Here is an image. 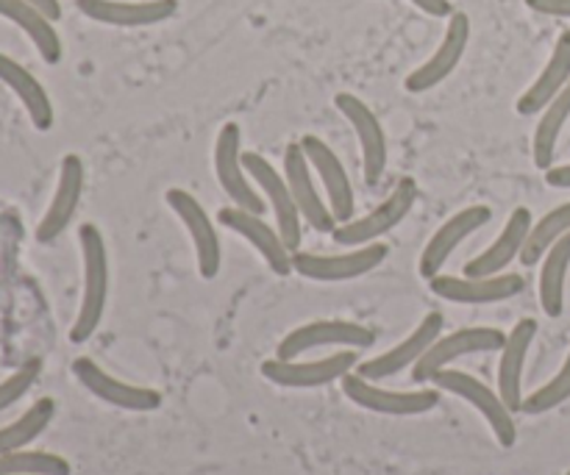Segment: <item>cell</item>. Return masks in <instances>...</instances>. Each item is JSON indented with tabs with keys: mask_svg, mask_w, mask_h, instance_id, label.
Segmentation results:
<instances>
[{
	"mask_svg": "<svg viewBox=\"0 0 570 475\" xmlns=\"http://www.w3.org/2000/svg\"><path fill=\"white\" fill-rule=\"evenodd\" d=\"M78 243H81L83 259V295L81 309L70 328V343L83 345L92 339L106 315V300H109V250L106 239L95 222H83L78 228Z\"/></svg>",
	"mask_w": 570,
	"mask_h": 475,
	"instance_id": "6da1fadb",
	"label": "cell"
},
{
	"mask_svg": "<svg viewBox=\"0 0 570 475\" xmlns=\"http://www.w3.org/2000/svg\"><path fill=\"white\" fill-rule=\"evenodd\" d=\"M432 382L438 384L440 393H451L456 395V398L465 400V404H471L473 409L488 420L490 432L495 434L501 448H512V445L518 443L515 417H512L510 406L501 400L499 389H490L488 384L479 382V378L471 376V373L451 370V367L440 370Z\"/></svg>",
	"mask_w": 570,
	"mask_h": 475,
	"instance_id": "7a4b0ae2",
	"label": "cell"
},
{
	"mask_svg": "<svg viewBox=\"0 0 570 475\" xmlns=\"http://www.w3.org/2000/svg\"><path fill=\"white\" fill-rule=\"evenodd\" d=\"M417 204V184L412 178H401L399 187L371 211V215L360 217V220L337 222L332 231V239L345 248H360V245L376 243L379 237L390 234L406 220L412 206Z\"/></svg>",
	"mask_w": 570,
	"mask_h": 475,
	"instance_id": "3957f363",
	"label": "cell"
},
{
	"mask_svg": "<svg viewBox=\"0 0 570 475\" xmlns=\"http://www.w3.org/2000/svg\"><path fill=\"white\" fill-rule=\"evenodd\" d=\"M345 398L365 412L387 417H417L429 415L440 406V389H412V393H395V389L379 387L376 382H367L360 373H348L340 382Z\"/></svg>",
	"mask_w": 570,
	"mask_h": 475,
	"instance_id": "277c9868",
	"label": "cell"
},
{
	"mask_svg": "<svg viewBox=\"0 0 570 475\" xmlns=\"http://www.w3.org/2000/svg\"><path fill=\"white\" fill-rule=\"evenodd\" d=\"M507 334L501 328H488V326H471V328H460L454 334H445L440 337L421 359L415 362L412 367V382L415 384H426L438 376L440 370L454 365L456 359L462 356H473V354H495V350L504 348Z\"/></svg>",
	"mask_w": 570,
	"mask_h": 475,
	"instance_id": "5b68a950",
	"label": "cell"
},
{
	"mask_svg": "<svg viewBox=\"0 0 570 475\" xmlns=\"http://www.w3.org/2000/svg\"><path fill=\"white\" fill-rule=\"evenodd\" d=\"M376 343V331L362 323L351 320H315L298 326L289 331L287 337L278 343L276 356L278 359H298V356L309 354L317 348H351L365 350Z\"/></svg>",
	"mask_w": 570,
	"mask_h": 475,
	"instance_id": "8992f818",
	"label": "cell"
},
{
	"mask_svg": "<svg viewBox=\"0 0 570 475\" xmlns=\"http://www.w3.org/2000/svg\"><path fill=\"white\" fill-rule=\"evenodd\" d=\"M243 167L248 170V176L259 184L262 195L271 204L273 215H276V228L282 234V239L287 243V248L298 250L304 243V217H301L298 206H295L293 192L287 187V178L265 159V156L254 154V150H243Z\"/></svg>",
	"mask_w": 570,
	"mask_h": 475,
	"instance_id": "52a82bcc",
	"label": "cell"
},
{
	"mask_svg": "<svg viewBox=\"0 0 570 475\" xmlns=\"http://www.w3.org/2000/svg\"><path fill=\"white\" fill-rule=\"evenodd\" d=\"M390 256V248L384 243L360 245L345 254H306V250H295L293 267L309 281H351V278L367 276L376 270L384 259Z\"/></svg>",
	"mask_w": 570,
	"mask_h": 475,
	"instance_id": "ba28073f",
	"label": "cell"
},
{
	"mask_svg": "<svg viewBox=\"0 0 570 475\" xmlns=\"http://www.w3.org/2000/svg\"><path fill=\"white\" fill-rule=\"evenodd\" d=\"M215 176L234 206L254 211V215H265V195L250 187L248 170L243 167V128L237 122H226L217 133Z\"/></svg>",
	"mask_w": 570,
	"mask_h": 475,
	"instance_id": "9c48e42d",
	"label": "cell"
},
{
	"mask_svg": "<svg viewBox=\"0 0 570 475\" xmlns=\"http://www.w3.org/2000/svg\"><path fill=\"white\" fill-rule=\"evenodd\" d=\"M356 350L345 348L340 354L323 356V359L312 362H298V359H267L262 365V376L267 378L276 387L287 389H315L326 387V384L343 382L348 373H354L356 367Z\"/></svg>",
	"mask_w": 570,
	"mask_h": 475,
	"instance_id": "30bf717a",
	"label": "cell"
},
{
	"mask_svg": "<svg viewBox=\"0 0 570 475\" xmlns=\"http://www.w3.org/2000/svg\"><path fill=\"white\" fill-rule=\"evenodd\" d=\"M167 206L176 211L178 220L187 228L189 239L195 245V259H198L200 278L212 281L220 273L223 265V250H220V234H217L215 222L206 215L204 206L198 204L193 192L187 189H167Z\"/></svg>",
	"mask_w": 570,
	"mask_h": 475,
	"instance_id": "8fae6325",
	"label": "cell"
},
{
	"mask_svg": "<svg viewBox=\"0 0 570 475\" xmlns=\"http://www.w3.org/2000/svg\"><path fill=\"white\" fill-rule=\"evenodd\" d=\"M468 42H471V17H468L465 11H454V14L449 17V28H445L440 48L434 50L417 70H412L410 76H406V92L423 95L429 92V89L438 87V83H443L445 78L460 67L462 56H465L468 50Z\"/></svg>",
	"mask_w": 570,
	"mask_h": 475,
	"instance_id": "7c38bea8",
	"label": "cell"
},
{
	"mask_svg": "<svg viewBox=\"0 0 570 475\" xmlns=\"http://www.w3.org/2000/svg\"><path fill=\"white\" fill-rule=\"evenodd\" d=\"M334 103H337V109L343 111V117L354 126V133L360 137L365 184L367 187H376L382 181L384 170H387V133H384L382 122H379V117L373 115V109L365 100L351 92H340Z\"/></svg>",
	"mask_w": 570,
	"mask_h": 475,
	"instance_id": "4fadbf2b",
	"label": "cell"
},
{
	"mask_svg": "<svg viewBox=\"0 0 570 475\" xmlns=\"http://www.w3.org/2000/svg\"><path fill=\"white\" fill-rule=\"evenodd\" d=\"M438 298L451 300V304L468 306H488L510 300L527 289V281L518 273H499V276H443L429 281Z\"/></svg>",
	"mask_w": 570,
	"mask_h": 475,
	"instance_id": "5bb4252c",
	"label": "cell"
},
{
	"mask_svg": "<svg viewBox=\"0 0 570 475\" xmlns=\"http://www.w3.org/2000/svg\"><path fill=\"white\" fill-rule=\"evenodd\" d=\"M72 376L78 378L87 393H92L95 398L104 400V404L117 406V409L126 412H156L161 406V393L150 387H139V384H126L120 378L109 376L98 362L81 359L72 362Z\"/></svg>",
	"mask_w": 570,
	"mask_h": 475,
	"instance_id": "9a60e30c",
	"label": "cell"
},
{
	"mask_svg": "<svg viewBox=\"0 0 570 475\" xmlns=\"http://www.w3.org/2000/svg\"><path fill=\"white\" fill-rule=\"evenodd\" d=\"M83 184H87V167H83L81 156L67 154L61 159L59 184H56L53 198H50L48 211H45L37 226V243L50 245L65 234V228L70 226L78 206H81Z\"/></svg>",
	"mask_w": 570,
	"mask_h": 475,
	"instance_id": "2e32d148",
	"label": "cell"
},
{
	"mask_svg": "<svg viewBox=\"0 0 570 475\" xmlns=\"http://www.w3.org/2000/svg\"><path fill=\"white\" fill-rule=\"evenodd\" d=\"M443 326L445 317L440 315V311H429L421 320V326H417L410 337L401 339V343L395 345V348H390L387 354L362 362V365L356 367V373L365 376L367 382H382V378L399 376L406 367H415V362L443 337Z\"/></svg>",
	"mask_w": 570,
	"mask_h": 475,
	"instance_id": "e0dca14e",
	"label": "cell"
},
{
	"mask_svg": "<svg viewBox=\"0 0 570 475\" xmlns=\"http://www.w3.org/2000/svg\"><path fill=\"white\" fill-rule=\"evenodd\" d=\"M309 167L312 165L306 159L301 142L287 145V150H284V178H287V187L293 192L295 206H298L304 222H309V228H315L321 234H332L337 228V217L332 215V206L317 192Z\"/></svg>",
	"mask_w": 570,
	"mask_h": 475,
	"instance_id": "ac0fdd59",
	"label": "cell"
},
{
	"mask_svg": "<svg viewBox=\"0 0 570 475\" xmlns=\"http://www.w3.org/2000/svg\"><path fill=\"white\" fill-rule=\"evenodd\" d=\"M490 220H493V211H490L488 206H465L460 215L445 220L443 226L434 231V237L429 239L426 248H423L421 265H417L421 276L426 278V281L438 278L440 273H443L445 261L454 256V250L460 248L471 234H476L479 228L488 226Z\"/></svg>",
	"mask_w": 570,
	"mask_h": 475,
	"instance_id": "d6986e66",
	"label": "cell"
},
{
	"mask_svg": "<svg viewBox=\"0 0 570 475\" xmlns=\"http://www.w3.org/2000/svg\"><path fill=\"white\" fill-rule=\"evenodd\" d=\"M220 222L226 228H232L234 234L248 239L276 276H289V273H295L293 250L287 248V243L282 239L278 228L267 226L265 215H254V211H245L239 209V206H223Z\"/></svg>",
	"mask_w": 570,
	"mask_h": 475,
	"instance_id": "ffe728a7",
	"label": "cell"
},
{
	"mask_svg": "<svg viewBox=\"0 0 570 475\" xmlns=\"http://www.w3.org/2000/svg\"><path fill=\"white\" fill-rule=\"evenodd\" d=\"M301 148H304L306 159H309L312 170L321 176L323 187H326L328 206H332V215L337 217V222L354 220L356 198H354V184H351L348 172H345L340 156L323 142L315 133H306L301 137Z\"/></svg>",
	"mask_w": 570,
	"mask_h": 475,
	"instance_id": "44dd1931",
	"label": "cell"
},
{
	"mask_svg": "<svg viewBox=\"0 0 570 475\" xmlns=\"http://www.w3.org/2000/svg\"><path fill=\"white\" fill-rule=\"evenodd\" d=\"M534 337H538V320L534 317H523L507 334L504 348L499 350V395L510 406L512 415L521 412L523 406V367H527Z\"/></svg>",
	"mask_w": 570,
	"mask_h": 475,
	"instance_id": "7402d4cb",
	"label": "cell"
},
{
	"mask_svg": "<svg viewBox=\"0 0 570 475\" xmlns=\"http://www.w3.org/2000/svg\"><path fill=\"white\" fill-rule=\"evenodd\" d=\"M76 6L89 20L117 28L156 26V22L170 20L178 11V0H139V3H126V0H76Z\"/></svg>",
	"mask_w": 570,
	"mask_h": 475,
	"instance_id": "603a6c76",
	"label": "cell"
},
{
	"mask_svg": "<svg viewBox=\"0 0 570 475\" xmlns=\"http://www.w3.org/2000/svg\"><path fill=\"white\" fill-rule=\"evenodd\" d=\"M532 226V211H529L527 206H518L510 215V220H507L504 231L495 237V243L490 245L488 250H482L476 259L468 261L462 273H465V276H499V273H504L507 267L521 256Z\"/></svg>",
	"mask_w": 570,
	"mask_h": 475,
	"instance_id": "cb8c5ba5",
	"label": "cell"
},
{
	"mask_svg": "<svg viewBox=\"0 0 570 475\" xmlns=\"http://www.w3.org/2000/svg\"><path fill=\"white\" fill-rule=\"evenodd\" d=\"M570 83V31H562L554 44V53L546 61L538 81L518 98V115L534 117L557 98Z\"/></svg>",
	"mask_w": 570,
	"mask_h": 475,
	"instance_id": "d4e9b609",
	"label": "cell"
},
{
	"mask_svg": "<svg viewBox=\"0 0 570 475\" xmlns=\"http://www.w3.org/2000/svg\"><path fill=\"white\" fill-rule=\"evenodd\" d=\"M0 81L17 95V100H20L22 109L28 111V117H31L37 131H50V128H53V103H50L42 83L33 78V72H28L26 67H22L20 61L11 59V56L0 53Z\"/></svg>",
	"mask_w": 570,
	"mask_h": 475,
	"instance_id": "484cf974",
	"label": "cell"
},
{
	"mask_svg": "<svg viewBox=\"0 0 570 475\" xmlns=\"http://www.w3.org/2000/svg\"><path fill=\"white\" fill-rule=\"evenodd\" d=\"M0 17H6V20L26 31V37L39 50L45 65H59L65 48H61V37L48 14H42L37 6L26 3V0H0Z\"/></svg>",
	"mask_w": 570,
	"mask_h": 475,
	"instance_id": "4316f807",
	"label": "cell"
},
{
	"mask_svg": "<svg viewBox=\"0 0 570 475\" xmlns=\"http://www.w3.org/2000/svg\"><path fill=\"white\" fill-rule=\"evenodd\" d=\"M570 267V234L554 243L543 256L540 270V306L549 317H562L566 311V278Z\"/></svg>",
	"mask_w": 570,
	"mask_h": 475,
	"instance_id": "83f0119b",
	"label": "cell"
},
{
	"mask_svg": "<svg viewBox=\"0 0 570 475\" xmlns=\"http://www.w3.org/2000/svg\"><path fill=\"white\" fill-rule=\"evenodd\" d=\"M540 122L534 128V139H532V156H534V165L540 170H549L554 167V154H557V142H560V133L566 128L568 117H570V83L540 111Z\"/></svg>",
	"mask_w": 570,
	"mask_h": 475,
	"instance_id": "f1b7e54d",
	"label": "cell"
},
{
	"mask_svg": "<svg viewBox=\"0 0 570 475\" xmlns=\"http://www.w3.org/2000/svg\"><path fill=\"white\" fill-rule=\"evenodd\" d=\"M53 415H56V400L39 398L37 404L28 406V409L22 412L14 423H9V426H0V456L28 448L33 439L42 437L45 428L53 423Z\"/></svg>",
	"mask_w": 570,
	"mask_h": 475,
	"instance_id": "f546056e",
	"label": "cell"
},
{
	"mask_svg": "<svg viewBox=\"0 0 570 475\" xmlns=\"http://www.w3.org/2000/svg\"><path fill=\"white\" fill-rule=\"evenodd\" d=\"M566 234H570V200L568 204L554 206L549 215H543L534 222L518 259L523 261V267H534L538 261H543V256L549 254L551 245L560 243Z\"/></svg>",
	"mask_w": 570,
	"mask_h": 475,
	"instance_id": "4dcf8cb0",
	"label": "cell"
},
{
	"mask_svg": "<svg viewBox=\"0 0 570 475\" xmlns=\"http://www.w3.org/2000/svg\"><path fill=\"white\" fill-rule=\"evenodd\" d=\"M72 467L65 456L48 451H14L0 456V475H70Z\"/></svg>",
	"mask_w": 570,
	"mask_h": 475,
	"instance_id": "1f68e13d",
	"label": "cell"
},
{
	"mask_svg": "<svg viewBox=\"0 0 570 475\" xmlns=\"http://www.w3.org/2000/svg\"><path fill=\"white\" fill-rule=\"evenodd\" d=\"M566 400H570V350L566 362H562V367L557 370V376L551 378V382H546L540 389H534L529 398H523L521 412L529 417H538L557 409V406H562Z\"/></svg>",
	"mask_w": 570,
	"mask_h": 475,
	"instance_id": "d6a6232c",
	"label": "cell"
},
{
	"mask_svg": "<svg viewBox=\"0 0 570 475\" xmlns=\"http://www.w3.org/2000/svg\"><path fill=\"white\" fill-rule=\"evenodd\" d=\"M39 373H42V362L28 359L26 365L17 367L9 378H3V382H0V412L11 409L17 400L26 398V395L31 393L33 384H37Z\"/></svg>",
	"mask_w": 570,
	"mask_h": 475,
	"instance_id": "836d02e7",
	"label": "cell"
},
{
	"mask_svg": "<svg viewBox=\"0 0 570 475\" xmlns=\"http://www.w3.org/2000/svg\"><path fill=\"white\" fill-rule=\"evenodd\" d=\"M527 6L538 14L570 17V0H527Z\"/></svg>",
	"mask_w": 570,
	"mask_h": 475,
	"instance_id": "e575fe53",
	"label": "cell"
},
{
	"mask_svg": "<svg viewBox=\"0 0 570 475\" xmlns=\"http://www.w3.org/2000/svg\"><path fill=\"white\" fill-rule=\"evenodd\" d=\"M412 6H417V9H421L423 14H429V17H451V14H454V6H451V0H412Z\"/></svg>",
	"mask_w": 570,
	"mask_h": 475,
	"instance_id": "d590c367",
	"label": "cell"
},
{
	"mask_svg": "<svg viewBox=\"0 0 570 475\" xmlns=\"http://www.w3.org/2000/svg\"><path fill=\"white\" fill-rule=\"evenodd\" d=\"M546 184L554 189H570V161L568 165H554L546 170Z\"/></svg>",
	"mask_w": 570,
	"mask_h": 475,
	"instance_id": "8d00e7d4",
	"label": "cell"
},
{
	"mask_svg": "<svg viewBox=\"0 0 570 475\" xmlns=\"http://www.w3.org/2000/svg\"><path fill=\"white\" fill-rule=\"evenodd\" d=\"M26 3L37 6V9L42 11V14H48L53 22L61 20V3H59V0H26Z\"/></svg>",
	"mask_w": 570,
	"mask_h": 475,
	"instance_id": "74e56055",
	"label": "cell"
},
{
	"mask_svg": "<svg viewBox=\"0 0 570 475\" xmlns=\"http://www.w3.org/2000/svg\"><path fill=\"white\" fill-rule=\"evenodd\" d=\"M566 475H570V471H568V473H566Z\"/></svg>",
	"mask_w": 570,
	"mask_h": 475,
	"instance_id": "f35d334b",
	"label": "cell"
}]
</instances>
